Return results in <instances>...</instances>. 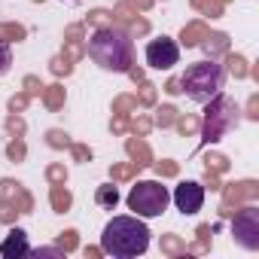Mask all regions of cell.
Here are the masks:
<instances>
[{
  "label": "cell",
  "mask_w": 259,
  "mask_h": 259,
  "mask_svg": "<svg viewBox=\"0 0 259 259\" xmlns=\"http://www.w3.org/2000/svg\"><path fill=\"white\" fill-rule=\"evenodd\" d=\"M10 64H13V49H10V40L0 37V76H4V73L10 70Z\"/></svg>",
  "instance_id": "d6986e66"
},
{
  "label": "cell",
  "mask_w": 259,
  "mask_h": 259,
  "mask_svg": "<svg viewBox=\"0 0 259 259\" xmlns=\"http://www.w3.org/2000/svg\"><path fill=\"white\" fill-rule=\"evenodd\" d=\"M232 235H235V241H238L241 247H247V250H256V247H259V210H256L253 204H247V207H241V210L235 213V220H232Z\"/></svg>",
  "instance_id": "8992f818"
},
{
  "label": "cell",
  "mask_w": 259,
  "mask_h": 259,
  "mask_svg": "<svg viewBox=\"0 0 259 259\" xmlns=\"http://www.w3.org/2000/svg\"><path fill=\"white\" fill-rule=\"evenodd\" d=\"M168 92H171V95H180V79H171V82H168Z\"/></svg>",
  "instance_id": "8d00e7d4"
},
{
  "label": "cell",
  "mask_w": 259,
  "mask_h": 259,
  "mask_svg": "<svg viewBox=\"0 0 259 259\" xmlns=\"http://www.w3.org/2000/svg\"><path fill=\"white\" fill-rule=\"evenodd\" d=\"M10 128H13V132H19V135H22V132H25V122L13 116V119H10Z\"/></svg>",
  "instance_id": "836d02e7"
},
{
  "label": "cell",
  "mask_w": 259,
  "mask_h": 259,
  "mask_svg": "<svg viewBox=\"0 0 259 259\" xmlns=\"http://www.w3.org/2000/svg\"><path fill=\"white\" fill-rule=\"evenodd\" d=\"M43 101H46V107H49V110H58V107L64 104V89H58V85H49V89L43 92Z\"/></svg>",
  "instance_id": "e0dca14e"
},
{
  "label": "cell",
  "mask_w": 259,
  "mask_h": 259,
  "mask_svg": "<svg viewBox=\"0 0 259 259\" xmlns=\"http://www.w3.org/2000/svg\"><path fill=\"white\" fill-rule=\"evenodd\" d=\"M70 67H73V64H70L67 58H55V61H52V70H55V73H70Z\"/></svg>",
  "instance_id": "484cf974"
},
{
  "label": "cell",
  "mask_w": 259,
  "mask_h": 259,
  "mask_svg": "<svg viewBox=\"0 0 259 259\" xmlns=\"http://www.w3.org/2000/svg\"><path fill=\"white\" fill-rule=\"evenodd\" d=\"M198 46H204V49H207V55L213 58V55H220V52H226V49H229V37H226V34H207Z\"/></svg>",
  "instance_id": "4fadbf2b"
},
{
  "label": "cell",
  "mask_w": 259,
  "mask_h": 259,
  "mask_svg": "<svg viewBox=\"0 0 259 259\" xmlns=\"http://www.w3.org/2000/svg\"><path fill=\"white\" fill-rule=\"evenodd\" d=\"M67 4H79V0H67Z\"/></svg>",
  "instance_id": "74e56055"
},
{
  "label": "cell",
  "mask_w": 259,
  "mask_h": 259,
  "mask_svg": "<svg viewBox=\"0 0 259 259\" xmlns=\"http://www.w3.org/2000/svg\"><path fill=\"white\" fill-rule=\"evenodd\" d=\"M89 55L98 67L104 70H113V73H128L132 70V37L122 28H98L92 37H89Z\"/></svg>",
  "instance_id": "7a4b0ae2"
},
{
  "label": "cell",
  "mask_w": 259,
  "mask_h": 259,
  "mask_svg": "<svg viewBox=\"0 0 259 259\" xmlns=\"http://www.w3.org/2000/svg\"><path fill=\"white\" fill-rule=\"evenodd\" d=\"M128 4H135L138 10H150V7H153V0H128Z\"/></svg>",
  "instance_id": "d590c367"
},
{
  "label": "cell",
  "mask_w": 259,
  "mask_h": 259,
  "mask_svg": "<svg viewBox=\"0 0 259 259\" xmlns=\"http://www.w3.org/2000/svg\"><path fill=\"white\" fill-rule=\"evenodd\" d=\"M229 70L241 79V76H247V61H244L241 55H229Z\"/></svg>",
  "instance_id": "ffe728a7"
},
{
  "label": "cell",
  "mask_w": 259,
  "mask_h": 259,
  "mask_svg": "<svg viewBox=\"0 0 259 259\" xmlns=\"http://www.w3.org/2000/svg\"><path fill=\"white\" fill-rule=\"evenodd\" d=\"M22 156H25V144H22V141H16V144H10V159H16V162H19Z\"/></svg>",
  "instance_id": "f1b7e54d"
},
{
  "label": "cell",
  "mask_w": 259,
  "mask_h": 259,
  "mask_svg": "<svg viewBox=\"0 0 259 259\" xmlns=\"http://www.w3.org/2000/svg\"><path fill=\"white\" fill-rule=\"evenodd\" d=\"M135 171H138V165H135V162H128V165H116L110 174H113V180H128Z\"/></svg>",
  "instance_id": "44dd1931"
},
{
  "label": "cell",
  "mask_w": 259,
  "mask_h": 259,
  "mask_svg": "<svg viewBox=\"0 0 259 259\" xmlns=\"http://www.w3.org/2000/svg\"><path fill=\"white\" fill-rule=\"evenodd\" d=\"M73 156H76V159H79V162H82V159H89V156H92V153H89V150H85V147H73Z\"/></svg>",
  "instance_id": "e575fe53"
},
{
  "label": "cell",
  "mask_w": 259,
  "mask_h": 259,
  "mask_svg": "<svg viewBox=\"0 0 259 259\" xmlns=\"http://www.w3.org/2000/svg\"><path fill=\"white\" fill-rule=\"evenodd\" d=\"M177 128H180L183 135H189V132H195V128H198V122H195L192 116H186V119H180V122H177Z\"/></svg>",
  "instance_id": "d4e9b609"
},
{
  "label": "cell",
  "mask_w": 259,
  "mask_h": 259,
  "mask_svg": "<svg viewBox=\"0 0 259 259\" xmlns=\"http://www.w3.org/2000/svg\"><path fill=\"white\" fill-rule=\"evenodd\" d=\"M174 204H177V210H180V213H186V217L198 213V210H201V204H204V186H201V183H195V180L180 183V186L174 189Z\"/></svg>",
  "instance_id": "ba28073f"
},
{
  "label": "cell",
  "mask_w": 259,
  "mask_h": 259,
  "mask_svg": "<svg viewBox=\"0 0 259 259\" xmlns=\"http://www.w3.org/2000/svg\"><path fill=\"white\" fill-rule=\"evenodd\" d=\"M256 192H259L256 183H238V186H229L226 189V198L229 201H244V198L250 201V198H256Z\"/></svg>",
  "instance_id": "5bb4252c"
},
{
  "label": "cell",
  "mask_w": 259,
  "mask_h": 259,
  "mask_svg": "<svg viewBox=\"0 0 259 259\" xmlns=\"http://www.w3.org/2000/svg\"><path fill=\"white\" fill-rule=\"evenodd\" d=\"M125 150H128V156L135 159V165H138V168L150 165V147H147V144H144L141 138H132V141L125 144Z\"/></svg>",
  "instance_id": "8fae6325"
},
{
  "label": "cell",
  "mask_w": 259,
  "mask_h": 259,
  "mask_svg": "<svg viewBox=\"0 0 259 259\" xmlns=\"http://www.w3.org/2000/svg\"><path fill=\"white\" fill-rule=\"evenodd\" d=\"M156 171H159V174H165V177H174V174H177V165H174V162H159V165H156Z\"/></svg>",
  "instance_id": "83f0119b"
},
{
  "label": "cell",
  "mask_w": 259,
  "mask_h": 259,
  "mask_svg": "<svg viewBox=\"0 0 259 259\" xmlns=\"http://www.w3.org/2000/svg\"><path fill=\"white\" fill-rule=\"evenodd\" d=\"M220 4H226V0H220Z\"/></svg>",
  "instance_id": "f35d334b"
},
{
  "label": "cell",
  "mask_w": 259,
  "mask_h": 259,
  "mask_svg": "<svg viewBox=\"0 0 259 259\" xmlns=\"http://www.w3.org/2000/svg\"><path fill=\"white\" fill-rule=\"evenodd\" d=\"M0 201H4L7 207H13L16 201H19V207L22 210H28L31 207V198L22 192V186L19 183H13V180H0Z\"/></svg>",
  "instance_id": "30bf717a"
},
{
  "label": "cell",
  "mask_w": 259,
  "mask_h": 259,
  "mask_svg": "<svg viewBox=\"0 0 259 259\" xmlns=\"http://www.w3.org/2000/svg\"><path fill=\"white\" fill-rule=\"evenodd\" d=\"M180 61V46L171 37H159L147 43V64L156 70H171Z\"/></svg>",
  "instance_id": "52a82bcc"
},
{
  "label": "cell",
  "mask_w": 259,
  "mask_h": 259,
  "mask_svg": "<svg viewBox=\"0 0 259 259\" xmlns=\"http://www.w3.org/2000/svg\"><path fill=\"white\" fill-rule=\"evenodd\" d=\"M25 104H28V95H19V98H13V104H10V107H13V113H16V110H22Z\"/></svg>",
  "instance_id": "1f68e13d"
},
{
  "label": "cell",
  "mask_w": 259,
  "mask_h": 259,
  "mask_svg": "<svg viewBox=\"0 0 259 259\" xmlns=\"http://www.w3.org/2000/svg\"><path fill=\"white\" fill-rule=\"evenodd\" d=\"M235 122H238V104L226 95L210 98V107H207V116H204V125H201V144L207 147V144L220 141Z\"/></svg>",
  "instance_id": "5b68a950"
},
{
  "label": "cell",
  "mask_w": 259,
  "mask_h": 259,
  "mask_svg": "<svg viewBox=\"0 0 259 259\" xmlns=\"http://www.w3.org/2000/svg\"><path fill=\"white\" fill-rule=\"evenodd\" d=\"M204 37H207V28H204L201 22H192V25H186V28H183V34H180L183 46H198Z\"/></svg>",
  "instance_id": "7c38bea8"
},
{
  "label": "cell",
  "mask_w": 259,
  "mask_h": 259,
  "mask_svg": "<svg viewBox=\"0 0 259 259\" xmlns=\"http://www.w3.org/2000/svg\"><path fill=\"white\" fill-rule=\"evenodd\" d=\"M180 85H183L180 92H186L195 104H207L223 89V67L213 58L210 61H198L192 67H186V73L180 76Z\"/></svg>",
  "instance_id": "3957f363"
},
{
  "label": "cell",
  "mask_w": 259,
  "mask_h": 259,
  "mask_svg": "<svg viewBox=\"0 0 259 259\" xmlns=\"http://www.w3.org/2000/svg\"><path fill=\"white\" fill-rule=\"evenodd\" d=\"M135 128H138V135H147V132H150V119H147V116H141V119L135 122Z\"/></svg>",
  "instance_id": "4dcf8cb0"
},
{
  "label": "cell",
  "mask_w": 259,
  "mask_h": 259,
  "mask_svg": "<svg viewBox=\"0 0 259 259\" xmlns=\"http://www.w3.org/2000/svg\"><path fill=\"white\" fill-rule=\"evenodd\" d=\"M31 256H61L64 259V250H58V247H40V250H31Z\"/></svg>",
  "instance_id": "cb8c5ba5"
},
{
  "label": "cell",
  "mask_w": 259,
  "mask_h": 259,
  "mask_svg": "<svg viewBox=\"0 0 259 259\" xmlns=\"http://www.w3.org/2000/svg\"><path fill=\"white\" fill-rule=\"evenodd\" d=\"M49 144H52V147H70L67 135H61V132H52V135H49Z\"/></svg>",
  "instance_id": "4316f807"
},
{
  "label": "cell",
  "mask_w": 259,
  "mask_h": 259,
  "mask_svg": "<svg viewBox=\"0 0 259 259\" xmlns=\"http://www.w3.org/2000/svg\"><path fill=\"white\" fill-rule=\"evenodd\" d=\"M150 247V229L141 223V217H113L104 226L101 235V250L116 256V259H132L147 253Z\"/></svg>",
  "instance_id": "6da1fadb"
},
{
  "label": "cell",
  "mask_w": 259,
  "mask_h": 259,
  "mask_svg": "<svg viewBox=\"0 0 259 259\" xmlns=\"http://www.w3.org/2000/svg\"><path fill=\"white\" fill-rule=\"evenodd\" d=\"M64 177H67V174H64V168H58V165H52V168H49V180H55V183H58V180H64Z\"/></svg>",
  "instance_id": "f546056e"
},
{
  "label": "cell",
  "mask_w": 259,
  "mask_h": 259,
  "mask_svg": "<svg viewBox=\"0 0 259 259\" xmlns=\"http://www.w3.org/2000/svg\"><path fill=\"white\" fill-rule=\"evenodd\" d=\"M52 207L55 210H67L70 207V192L61 186H52Z\"/></svg>",
  "instance_id": "ac0fdd59"
},
{
  "label": "cell",
  "mask_w": 259,
  "mask_h": 259,
  "mask_svg": "<svg viewBox=\"0 0 259 259\" xmlns=\"http://www.w3.org/2000/svg\"><path fill=\"white\" fill-rule=\"evenodd\" d=\"M174 119H177V110H174V107H162V110H159V119H156V122H159V125L165 128V125H171Z\"/></svg>",
  "instance_id": "603a6c76"
},
{
  "label": "cell",
  "mask_w": 259,
  "mask_h": 259,
  "mask_svg": "<svg viewBox=\"0 0 259 259\" xmlns=\"http://www.w3.org/2000/svg\"><path fill=\"white\" fill-rule=\"evenodd\" d=\"M0 37H4V40H22L25 28H19V25H0Z\"/></svg>",
  "instance_id": "7402d4cb"
},
{
  "label": "cell",
  "mask_w": 259,
  "mask_h": 259,
  "mask_svg": "<svg viewBox=\"0 0 259 259\" xmlns=\"http://www.w3.org/2000/svg\"><path fill=\"white\" fill-rule=\"evenodd\" d=\"M192 7L198 10V13H204V16H223V4L220 0H192Z\"/></svg>",
  "instance_id": "2e32d148"
},
{
  "label": "cell",
  "mask_w": 259,
  "mask_h": 259,
  "mask_svg": "<svg viewBox=\"0 0 259 259\" xmlns=\"http://www.w3.org/2000/svg\"><path fill=\"white\" fill-rule=\"evenodd\" d=\"M95 198H98V204H101V207H110V210H113V207L119 204V192H116V186H113V183H107V186H101Z\"/></svg>",
  "instance_id": "9a60e30c"
},
{
  "label": "cell",
  "mask_w": 259,
  "mask_h": 259,
  "mask_svg": "<svg viewBox=\"0 0 259 259\" xmlns=\"http://www.w3.org/2000/svg\"><path fill=\"white\" fill-rule=\"evenodd\" d=\"M73 235H76V232H67V238H61V247H64V250H70V247L76 244V238H73Z\"/></svg>",
  "instance_id": "d6a6232c"
},
{
  "label": "cell",
  "mask_w": 259,
  "mask_h": 259,
  "mask_svg": "<svg viewBox=\"0 0 259 259\" xmlns=\"http://www.w3.org/2000/svg\"><path fill=\"white\" fill-rule=\"evenodd\" d=\"M0 256L7 259H16V256H31V247H28V235L22 229H13L7 235V241L0 244Z\"/></svg>",
  "instance_id": "9c48e42d"
},
{
  "label": "cell",
  "mask_w": 259,
  "mask_h": 259,
  "mask_svg": "<svg viewBox=\"0 0 259 259\" xmlns=\"http://www.w3.org/2000/svg\"><path fill=\"white\" fill-rule=\"evenodd\" d=\"M168 201H171V192L159 180H141V183H135L132 192H128V207H132L135 217H141V220L162 217Z\"/></svg>",
  "instance_id": "277c9868"
}]
</instances>
